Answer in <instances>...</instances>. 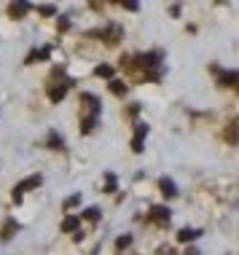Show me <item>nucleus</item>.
<instances>
[{"label": "nucleus", "mask_w": 239, "mask_h": 255, "mask_svg": "<svg viewBox=\"0 0 239 255\" xmlns=\"http://www.w3.org/2000/svg\"><path fill=\"white\" fill-rule=\"evenodd\" d=\"M40 183H43V177H40V175H30L27 180H22V183L16 185V188H13V202L19 204V202H22V194H24V191H32V188H38Z\"/></svg>", "instance_id": "obj_1"}, {"label": "nucleus", "mask_w": 239, "mask_h": 255, "mask_svg": "<svg viewBox=\"0 0 239 255\" xmlns=\"http://www.w3.org/2000/svg\"><path fill=\"white\" fill-rule=\"evenodd\" d=\"M169 218H172V212H169V207H164V204H153L151 207V220L153 223H169Z\"/></svg>", "instance_id": "obj_2"}, {"label": "nucleus", "mask_w": 239, "mask_h": 255, "mask_svg": "<svg viewBox=\"0 0 239 255\" xmlns=\"http://www.w3.org/2000/svg\"><path fill=\"white\" fill-rule=\"evenodd\" d=\"M145 134H148V124H137V129H134V140H132L134 153H142V140H145Z\"/></svg>", "instance_id": "obj_3"}, {"label": "nucleus", "mask_w": 239, "mask_h": 255, "mask_svg": "<svg viewBox=\"0 0 239 255\" xmlns=\"http://www.w3.org/2000/svg\"><path fill=\"white\" fill-rule=\"evenodd\" d=\"M215 75H218V81L221 84H226V86H237V81H239V73L237 70H218V67H213Z\"/></svg>", "instance_id": "obj_4"}, {"label": "nucleus", "mask_w": 239, "mask_h": 255, "mask_svg": "<svg viewBox=\"0 0 239 255\" xmlns=\"http://www.w3.org/2000/svg\"><path fill=\"white\" fill-rule=\"evenodd\" d=\"M159 188H161L164 199H175V196H177V185L172 183V177H161V180H159Z\"/></svg>", "instance_id": "obj_5"}, {"label": "nucleus", "mask_w": 239, "mask_h": 255, "mask_svg": "<svg viewBox=\"0 0 239 255\" xmlns=\"http://www.w3.org/2000/svg\"><path fill=\"white\" fill-rule=\"evenodd\" d=\"M70 86H73V81H70V78H65V81H62V84H59V86H54L51 92H49L51 102H59V100H62L65 94H67V89H70Z\"/></svg>", "instance_id": "obj_6"}, {"label": "nucleus", "mask_w": 239, "mask_h": 255, "mask_svg": "<svg viewBox=\"0 0 239 255\" xmlns=\"http://www.w3.org/2000/svg\"><path fill=\"white\" fill-rule=\"evenodd\" d=\"M49 54H51V46H40V49H35L24 62H27V65H32V62H38V59H49Z\"/></svg>", "instance_id": "obj_7"}, {"label": "nucleus", "mask_w": 239, "mask_h": 255, "mask_svg": "<svg viewBox=\"0 0 239 255\" xmlns=\"http://www.w3.org/2000/svg\"><path fill=\"white\" fill-rule=\"evenodd\" d=\"M27 11H30V3H11V5H8V13H11L13 19L24 16Z\"/></svg>", "instance_id": "obj_8"}, {"label": "nucleus", "mask_w": 239, "mask_h": 255, "mask_svg": "<svg viewBox=\"0 0 239 255\" xmlns=\"http://www.w3.org/2000/svg\"><path fill=\"white\" fill-rule=\"evenodd\" d=\"M199 229H180V231H177V242H191V239H196V237H199Z\"/></svg>", "instance_id": "obj_9"}, {"label": "nucleus", "mask_w": 239, "mask_h": 255, "mask_svg": "<svg viewBox=\"0 0 239 255\" xmlns=\"http://www.w3.org/2000/svg\"><path fill=\"white\" fill-rule=\"evenodd\" d=\"M19 231V223H16V220H5V229H3V239H11L13 237V234H16Z\"/></svg>", "instance_id": "obj_10"}, {"label": "nucleus", "mask_w": 239, "mask_h": 255, "mask_svg": "<svg viewBox=\"0 0 239 255\" xmlns=\"http://www.w3.org/2000/svg\"><path fill=\"white\" fill-rule=\"evenodd\" d=\"M108 86H111L113 94H126V84H124V81H119V78H111V84H108Z\"/></svg>", "instance_id": "obj_11"}, {"label": "nucleus", "mask_w": 239, "mask_h": 255, "mask_svg": "<svg viewBox=\"0 0 239 255\" xmlns=\"http://www.w3.org/2000/svg\"><path fill=\"white\" fill-rule=\"evenodd\" d=\"M94 75H100V78H113V67L111 65H97L94 67Z\"/></svg>", "instance_id": "obj_12"}, {"label": "nucleus", "mask_w": 239, "mask_h": 255, "mask_svg": "<svg viewBox=\"0 0 239 255\" xmlns=\"http://www.w3.org/2000/svg\"><path fill=\"white\" fill-rule=\"evenodd\" d=\"M78 229V218H73V215H67L62 220V231H76Z\"/></svg>", "instance_id": "obj_13"}, {"label": "nucleus", "mask_w": 239, "mask_h": 255, "mask_svg": "<svg viewBox=\"0 0 239 255\" xmlns=\"http://www.w3.org/2000/svg\"><path fill=\"white\" fill-rule=\"evenodd\" d=\"M129 245H132V234H124V237L116 239V247H119V250H126Z\"/></svg>", "instance_id": "obj_14"}, {"label": "nucleus", "mask_w": 239, "mask_h": 255, "mask_svg": "<svg viewBox=\"0 0 239 255\" xmlns=\"http://www.w3.org/2000/svg\"><path fill=\"white\" fill-rule=\"evenodd\" d=\"M100 215H102V212L97 210V207H89V210L84 212V218H86V220H92V223H97V220H100Z\"/></svg>", "instance_id": "obj_15"}, {"label": "nucleus", "mask_w": 239, "mask_h": 255, "mask_svg": "<svg viewBox=\"0 0 239 255\" xmlns=\"http://www.w3.org/2000/svg\"><path fill=\"white\" fill-rule=\"evenodd\" d=\"M49 145H51V148H65V145H62V137H59L57 132L49 134Z\"/></svg>", "instance_id": "obj_16"}, {"label": "nucleus", "mask_w": 239, "mask_h": 255, "mask_svg": "<svg viewBox=\"0 0 239 255\" xmlns=\"http://www.w3.org/2000/svg\"><path fill=\"white\" fill-rule=\"evenodd\" d=\"M226 137H229V142H237V121H231V127L226 129Z\"/></svg>", "instance_id": "obj_17"}, {"label": "nucleus", "mask_w": 239, "mask_h": 255, "mask_svg": "<svg viewBox=\"0 0 239 255\" xmlns=\"http://www.w3.org/2000/svg\"><path fill=\"white\" fill-rule=\"evenodd\" d=\"M81 204V194H73L70 199H65V210H70V207H76Z\"/></svg>", "instance_id": "obj_18"}, {"label": "nucleus", "mask_w": 239, "mask_h": 255, "mask_svg": "<svg viewBox=\"0 0 239 255\" xmlns=\"http://www.w3.org/2000/svg\"><path fill=\"white\" fill-rule=\"evenodd\" d=\"M105 191H116V175H105Z\"/></svg>", "instance_id": "obj_19"}, {"label": "nucleus", "mask_w": 239, "mask_h": 255, "mask_svg": "<svg viewBox=\"0 0 239 255\" xmlns=\"http://www.w3.org/2000/svg\"><path fill=\"white\" fill-rule=\"evenodd\" d=\"M40 13H43V16H54V13H57V5H40Z\"/></svg>", "instance_id": "obj_20"}, {"label": "nucleus", "mask_w": 239, "mask_h": 255, "mask_svg": "<svg viewBox=\"0 0 239 255\" xmlns=\"http://www.w3.org/2000/svg\"><path fill=\"white\" fill-rule=\"evenodd\" d=\"M67 24H70V19H65V16L59 19V30H67Z\"/></svg>", "instance_id": "obj_21"}, {"label": "nucleus", "mask_w": 239, "mask_h": 255, "mask_svg": "<svg viewBox=\"0 0 239 255\" xmlns=\"http://www.w3.org/2000/svg\"><path fill=\"white\" fill-rule=\"evenodd\" d=\"M186 255H202V253H199V250H196V247H191V250H188Z\"/></svg>", "instance_id": "obj_22"}]
</instances>
